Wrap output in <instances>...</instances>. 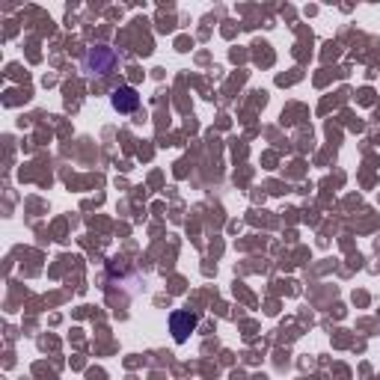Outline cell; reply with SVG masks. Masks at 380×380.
Listing matches in <instances>:
<instances>
[{
  "instance_id": "cell-3",
  "label": "cell",
  "mask_w": 380,
  "mask_h": 380,
  "mask_svg": "<svg viewBox=\"0 0 380 380\" xmlns=\"http://www.w3.org/2000/svg\"><path fill=\"white\" fill-rule=\"evenodd\" d=\"M113 107L119 113H134L140 107V95H137V89L134 86H119L113 93Z\"/></svg>"
},
{
  "instance_id": "cell-2",
  "label": "cell",
  "mask_w": 380,
  "mask_h": 380,
  "mask_svg": "<svg viewBox=\"0 0 380 380\" xmlns=\"http://www.w3.org/2000/svg\"><path fill=\"white\" fill-rule=\"evenodd\" d=\"M169 330H173L176 342L182 345V342H187V336L196 330V315L190 312H173L169 315Z\"/></svg>"
},
{
  "instance_id": "cell-1",
  "label": "cell",
  "mask_w": 380,
  "mask_h": 380,
  "mask_svg": "<svg viewBox=\"0 0 380 380\" xmlns=\"http://www.w3.org/2000/svg\"><path fill=\"white\" fill-rule=\"evenodd\" d=\"M116 66V54L110 48H93L86 54V71L89 75H107Z\"/></svg>"
}]
</instances>
